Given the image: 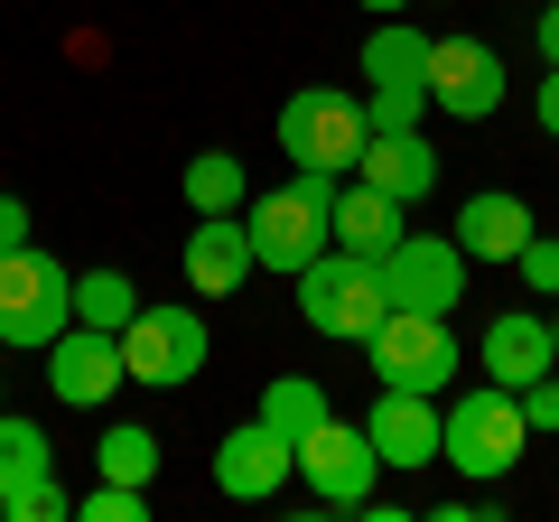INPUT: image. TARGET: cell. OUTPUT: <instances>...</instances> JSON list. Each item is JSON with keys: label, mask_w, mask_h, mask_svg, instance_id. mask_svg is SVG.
Segmentation results:
<instances>
[{"label": "cell", "mask_w": 559, "mask_h": 522, "mask_svg": "<svg viewBox=\"0 0 559 522\" xmlns=\"http://www.w3.org/2000/svg\"><path fill=\"white\" fill-rule=\"evenodd\" d=\"M439 392H401V382H382L373 402H364V439H373L382 466H439Z\"/></svg>", "instance_id": "11"}, {"label": "cell", "mask_w": 559, "mask_h": 522, "mask_svg": "<svg viewBox=\"0 0 559 522\" xmlns=\"http://www.w3.org/2000/svg\"><path fill=\"white\" fill-rule=\"evenodd\" d=\"M121 373L150 382V392H178V382L205 373V308H150L121 327Z\"/></svg>", "instance_id": "7"}, {"label": "cell", "mask_w": 559, "mask_h": 522, "mask_svg": "<svg viewBox=\"0 0 559 522\" xmlns=\"http://www.w3.org/2000/svg\"><path fill=\"white\" fill-rule=\"evenodd\" d=\"M355 10H411V0H355Z\"/></svg>", "instance_id": "33"}, {"label": "cell", "mask_w": 559, "mask_h": 522, "mask_svg": "<svg viewBox=\"0 0 559 522\" xmlns=\"http://www.w3.org/2000/svg\"><path fill=\"white\" fill-rule=\"evenodd\" d=\"M532 112H540V131H550V141H559V66H550V75H540V94H532Z\"/></svg>", "instance_id": "31"}, {"label": "cell", "mask_w": 559, "mask_h": 522, "mask_svg": "<svg viewBox=\"0 0 559 522\" xmlns=\"http://www.w3.org/2000/svg\"><path fill=\"white\" fill-rule=\"evenodd\" d=\"M75 513H84V522H150V495L121 485V476H103L94 495H75Z\"/></svg>", "instance_id": "27"}, {"label": "cell", "mask_w": 559, "mask_h": 522, "mask_svg": "<svg viewBox=\"0 0 559 522\" xmlns=\"http://www.w3.org/2000/svg\"><path fill=\"white\" fill-rule=\"evenodd\" d=\"M429 112L495 121L503 112V47H485V38H429Z\"/></svg>", "instance_id": "10"}, {"label": "cell", "mask_w": 559, "mask_h": 522, "mask_svg": "<svg viewBox=\"0 0 559 522\" xmlns=\"http://www.w3.org/2000/svg\"><path fill=\"white\" fill-rule=\"evenodd\" d=\"M336 242L345 252H364V261H382L401 242V197H382V187H336Z\"/></svg>", "instance_id": "18"}, {"label": "cell", "mask_w": 559, "mask_h": 522, "mask_svg": "<svg viewBox=\"0 0 559 522\" xmlns=\"http://www.w3.org/2000/svg\"><path fill=\"white\" fill-rule=\"evenodd\" d=\"M364 112H373V131H419L429 84H364Z\"/></svg>", "instance_id": "26"}, {"label": "cell", "mask_w": 559, "mask_h": 522, "mask_svg": "<svg viewBox=\"0 0 559 522\" xmlns=\"http://www.w3.org/2000/svg\"><path fill=\"white\" fill-rule=\"evenodd\" d=\"M215 495H234V503H271L280 485L299 476V448L280 439V429H261V420H242V429H224L215 439Z\"/></svg>", "instance_id": "12"}, {"label": "cell", "mask_w": 559, "mask_h": 522, "mask_svg": "<svg viewBox=\"0 0 559 522\" xmlns=\"http://www.w3.org/2000/svg\"><path fill=\"white\" fill-rule=\"evenodd\" d=\"M364 84H429V28L382 20L373 38H364Z\"/></svg>", "instance_id": "20"}, {"label": "cell", "mask_w": 559, "mask_h": 522, "mask_svg": "<svg viewBox=\"0 0 559 522\" xmlns=\"http://www.w3.org/2000/svg\"><path fill=\"white\" fill-rule=\"evenodd\" d=\"M364 141H373V112H364V94H336V84H299V94L280 103V150L299 168H326V178H345V168L364 159Z\"/></svg>", "instance_id": "5"}, {"label": "cell", "mask_w": 559, "mask_h": 522, "mask_svg": "<svg viewBox=\"0 0 559 522\" xmlns=\"http://www.w3.org/2000/svg\"><path fill=\"white\" fill-rule=\"evenodd\" d=\"M522 439H532L522 402L503 392V382H476V392H457V402H448V429H439V466H457L466 485H503V476L522 466Z\"/></svg>", "instance_id": "3"}, {"label": "cell", "mask_w": 559, "mask_h": 522, "mask_svg": "<svg viewBox=\"0 0 559 522\" xmlns=\"http://www.w3.org/2000/svg\"><path fill=\"white\" fill-rule=\"evenodd\" d=\"M476 364H485V382H503V392H522V382L559 373V364H550V318H540V308H503V318L485 327Z\"/></svg>", "instance_id": "15"}, {"label": "cell", "mask_w": 559, "mask_h": 522, "mask_svg": "<svg viewBox=\"0 0 559 522\" xmlns=\"http://www.w3.org/2000/svg\"><path fill=\"white\" fill-rule=\"evenodd\" d=\"M20 242H28V205L0 197V252H20Z\"/></svg>", "instance_id": "30"}, {"label": "cell", "mask_w": 559, "mask_h": 522, "mask_svg": "<svg viewBox=\"0 0 559 522\" xmlns=\"http://www.w3.org/2000/svg\"><path fill=\"white\" fill-rule=\"evenodd\" d=\"M94 466H103V476H121V485H150V476H159V429H140V420L103 429Z\"/></svg>", "instance_id": "24"}, {"label": "cell", "mask_w": 559, "mask_h": 522, "mask_svg": "<svg viewBox=\"0 0 559 522\" xmlns=\"http://www.w3.org/2000/svg\"><path fill=\"white\" fill-rule=\"evenodd\" d=\"M364 355H373V382H401V392H448L466 364L457 327L429 318V308H392V318L364 336Z\"/></svg>", "instance_id": "6"}, {"label": "cell", "mask_w": 559, "mask_h": 522, "mask_svg": "<svg viewBox=\"0 0 559 522\" xmlns=\"http://www.w3.org/2000/svg\"><path fill=\"white\" fill-rule=\"evenodd\" d=\"M299 318L318 327V336H336V345H364L382 318H392L382 261H364V252H345V242H326V252L299 271Z\"/></svg>", "instance_id": "4"}, {"label": "cell", "mask_w": 559, "mask_h": 522, "mask_svg": "<svg viewBox=\"0 0 559 522\" xmlns=\"http://www.w3.org/2000/svg\"><path fill=\"white\" fill-rule=\"evenodd\" d=\"M0 522H75V495H66V476L47 466V476H28L20 495H0Z\"/></svg>", "instance_id": "25"}, {"label": "cell", "mask_w": 559, "mask_h": 522, "mask_svg": "<svg viewBox=\"0 0 559 522\" xmlns=\"http://www.w3.org/2000/svg\"><path fill=\"white\" fill-rule=\"evenodd\" d=\"M0 411H10V382H0Z\"/></svg>", "instance_id": "35"}, {"label": "cell", "mask_w": 559, "mask_h": 522, "mask_svg": "<svg viewBox=\"0 0 559 522\" xmlns=\"http://www.w3.org/2000/svg\"><path fill=\"white\" fill-rule=\"evenodd\" d=\"M252 420L280 429V439L299 448L318 420H336V402H326V382H318V373H280V382H261V411H252Z\"/></svg>", "instance_id": "19"}, {"label": "cell", "mask_w": 559, "mask_h": 522, "mask_svg": "<svg viewBox=\"0 0 559 522\" xmlns=\"http://www.w3.org/2000/svg\"><path fill=\"white\" fill-rule=\"evenodd\" d=\"M448 234H457L466 261H513L522 242H532V205H522L513 187H476V197L457 205V224H448Z\"/></svg>", "instance_id": "16"}, {"label": "cell", "mask_w": 559, "mask_h": 522, "mask_svg": "<svg viewBox=\"0 0 559 522\" xmlns=\"http://www.w3.org/2000/svg\"><path fill=\"white\" fill-rule=\"evenodd\" d=\"M242 197H252V187H242L234 150H197V159H187V205H197V215H242Z\"/></svg>", "instance_id": "21"}, {"label": "cell", "mask_w": 559, "mask_h": 522, "mask_svg": "<svg viewBox=\"0 0 559 522\" xmlns=\"http://www.w3.org/2000/svg\"><path fill=\"white\" fill-rule=\"evenodd\" d=\"M532 38H540V66H559V0H550V10L532 20Z\"/></svg>", "instance_id": "32"}, {"label": "cell", "mask_w": 559, "mask_h": 522, "mask_svg": "<svg viewBox=\"0 0 559 522\" xmlns=\"http://www.w3.org/2000/svg\"><path fill=\"white\" fill-rule=\"evenodd\" d=\"M242 224H252V252H261V271L299 281L308 261H318L326 242H336V178H326V168H289L280 187L242 197Z\"/></svg>", "instance_id": "1"}, {"label": "cell", "mask_w": 559, "mask_h": 522, "mask_svg": "<svg viewBox=\"0 0 559 522\" xmlns=\"http://www.w3.org/2000/svg\"><path fill=\"white\" fill-rule=\"evenodd\" d=\"M121 336H103V327H66L57 345H47V392H57L66 411H94L121 392Z\"/></svg>", "instance_id": "13"}, {"label": "cell", "mask_w": 559, "mask_h": 522, "mask_svg": "<svg viewBox=\"0 0 559 522\" xmlns=\"http://www.w3.org/2000/svg\"><path fill=\"white\" fill-rule=\"evenodd\" d=\"M466 271H476V261L457 252V234H401L392 252H382L392 308H429V318H448V308L466 299Z\"/></svg>", "instance_id": "9"}, {"label": "cell", "mask_w": 559, "mask_h": 522, "mask_svg": "<svg viewBox=\"0 0 559 522\" xmlns=\"http://www.w3.org/2000/svg\"><path fill=\"white\" fill-rule=\"evenodd\" d=\"M439 168H448V159L419 141V131H373V141H364V159H355V178L382 187V197H401V205H419L429 187H439Z\"/></svg>", "instance_id": "17"}, {"label": "cell", "mask_w": 559, "mask_h": 522, "mask_svg": "<svg viewBox=\"0 0 559 522\" xmlns=\"http://www.w3.org/2000/svg\"><path fill=\"white\" fill-rule=\"evenodd\" d=\"M513 402H522V420H532V439H540V429H559V373H540V382H522Z\"/></svg>", "instance_id": "29"}, {"label": "cell", "mask_w": 559, "mask_h": 522, "mask_svg": "<svg viewBox=\"0 0 559 522\" xmlns=\"http://www.w3.org/2000/svg\"><path fill=\"white\" fill-rule=\"evenodd\" d=\"M550 364H559V318H550Z\"/></svg>", "instance_id": "34"}, {"label": "cell", "mask_w": 559, "mask_h": 522, "mask_svg": "<svg viewBox=\"0 0 559 522\" xmlns=\"http://www.w3.org/2000/svg\"><path fill=\"white\" fill-rule=\"evenodd\" d=\"M131 318H140V289L121 281V271H75V327H103V336H121Z\"/></svg>", "instance_id": "22"}, {"label": "cell", "mask_w": 559, "mask_h": 522, "mask_svg": "<svg viewBox=\"0 0 559 522\" xmlns=\"http://www.w3.org/2000/svg\"><path fill=\"white\" fill-rule=\"evenodd\" d=\"M513 271H522V289H532V299H559V242L550 234H532L513 252Z\"/></svg>", "instance_id": "28"}, {"label": "cell", "mask_w": 559, "mask_h": 522, "mask_svg": "<svg viewBox=\"0 0 559 522\" xmlns=\"http://www.w3.org/2000/svg\"><path fill=\"white\" fill-rule=\"evenodd\" d=\"M252 271H261L252 224L242 215H197V234H187V289H197V299H234Z\"/></svg>", "instance_id": "14"}, {"label": "cell", "mask_w": 559, "mask_h": 522, "mask_svg": "<svg viewBox=\"0 0 559 522\" xmlns=\"http://www.w3.org/2000/svg\"><path fill=\"white\" fill-rule=\"evenodd\" d=\"M299 476H308V495L326 503V513H364V495H373V476H382V458H373V439H364V420H318L299 439Z\"/></svg>", "instance_id": "8"}, {"label": "cell", "mask_w": 559, "mask_h": 522, "mask_svg": "<svg viewBox=\"0 0 559 522\" xmlns=\"http://www.w3.org/2000/svg\"><path fill=\"white\" fill-rule=\"evenodd\" d=\"M66 327H75V271H66V261L28 234L20 252H0V345L47 355Z\"/></svg>", "instance_id": "2"}, {"label": "cell", "mask_w": 559, "mask_h": 522, "mask_svg": "<svg viewBox=\"0 0 559 522\" xmlns=\"http://www.w3.org/2000/svg\"><path fill=\"white\" fill-rule=\"evenodd\" d=\"M57 466V448H47L38 420H20V411H0V495H20L28 476H47Z\"/></svg>", "instance_id": "23"}]
</instances>
